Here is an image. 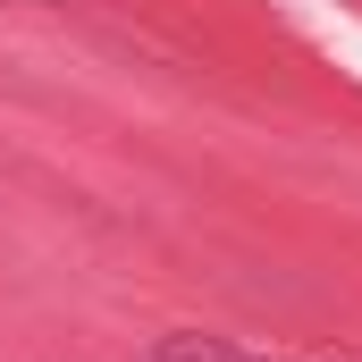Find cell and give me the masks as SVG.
<instances>
[{
    "label": "cell",
    "instance_id": "cell-1",
    "mask_svg": "<svg viewBox=\"0 0 362 362\" xmlns=\"http://www.w3.org/2000/svg\"><path fill=\"white\" fill-rule=\"evenodd\" d=\"M152 362H278V354H253V346H228V337H202V329H177L160 337Z\"/></svg>",
    "mask_w": 362,
    "mask_h": 362
}]
</instances>
